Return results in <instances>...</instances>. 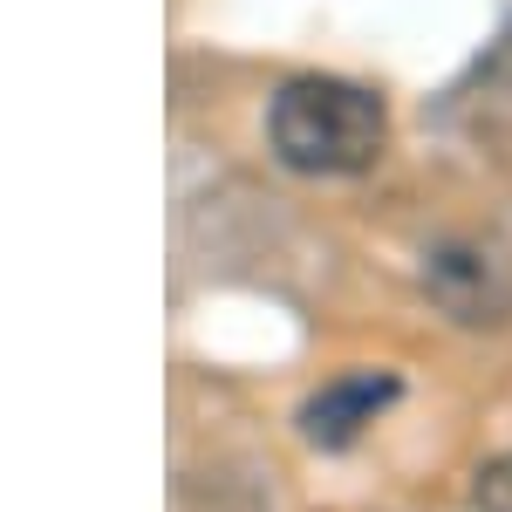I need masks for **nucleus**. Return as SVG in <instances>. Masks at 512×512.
Here are the masks:
<instances>
[{
    "mask_svg": "<svg viewBox=\"0 0 512 512\" xmlns=\"http://www.w3.org/2000/svg\"><path fill=\"white\" fill-rule=\"evenodd\" d=\"M472 506H478V512H512V451H506V458H492V465L478 472Z\"/></svg>",
    "mask_w": 512,
    "mask_h": 512,
    "instance_id": "nucleus-3",
    "label": "nucleus"
},
{
    "mask_svg": "<svg viewBox=\"0 0 512 512\" xmlns=\"http://www.w3.org/2000/svg\"><path fill=\"white\" fill-rule=\"evenodd\" d=\"M267 137H274V158L301 178H355V171H369L383 158L390 117L362 82L301 76L274 96Z\"/></svg>",
    "mask_w": 512,
    "mask_h": 512,
    "instance_id": "nucleus-1",
    "label": "nucleus"
},
{
    "mask_svg": "<svg viewBox=\"0 0 512 512\" xmlns=\"http://www.w3.org/2000/svg\"><path fill=\"white\" fill-rule=\"evenodd\" d=\"M396 396V376H376V369H355V376H335L328 390L308 396V410H301V431L308 444L321 451H342L362 437V424H376V410Z\"/></svg>",
    "mask_w": 512,
    "mask_h": 512,
    "instance_id": "nucleus-2",
    "label": "nucleus"
}]
</instances>
